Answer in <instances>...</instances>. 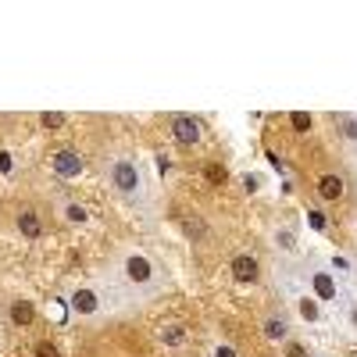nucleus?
Here are the masks:
<instances>
[{
    "mask_svg": "<svg viewBox=\"0 0 357 357\" xmlns=\"http://www.w3.org/2000/svg\"><path fill=\"white\" fill-rule=\"evenodd\" d=\"M114 275H118V286L132 296V304H143V301H151V296L165 293V272H161V264L146 250H139V247H126L122 254H118Z\"/></svg>",
    "mask_w": 357,
    "mask_h": 357,
    "instance_id": "nucleus-1",
    "label": "nucleus"
},
{
    "mask_svg": "<svg viewBox=\"0 0 357 357\" xmlns=\"http://www.w3.org/2000/svg\"><path fill=\"white\" fill-rule=\"evenodd\" d=\"M275 279H279V293L286 296V304L293 307V314L301 318V321H307V325H321L325 321V314H321V304L314 301V293L307 289V279H304V272H301V264H282L279 272H275Z\"/></svg>",
    "mask_w": 357,
    "mask_h": 357,
    "instance_id": "nucleus-2",
    "label": "nucleus"
},
{
    "mask_svg": "<svg viewBox=\"0 0 357 357\" xmlns=\"http://www.w3.org/2000/svg\"><path fill=\"white\" fill-rule=\"evenodd\" d=\"M107 183L129 207H136V211L146 207V183H143V172L132 158H114L107 165Z\"/></svg>",
    "mask_w": 357,
    "mask_h": 357,
    "instance_id": "nucleus-3",
    "label": "nucleus"
},
{
    "mask_svg": "<svg viewBox=\"0 0 357 357\" xmlns=\"http://www.w3.org/2000/svg\"><path fill=\"white\" fill-rule=\"evenodd\" d=\"M301 272H304L307 289L314 293V301H318L321 307H336V311H347V307H350L340 279L329 272V268H321V264H301Z\"/></svg>",
    "mask_w": 357,
    "mask_h": 357,
    "instance_id": "nucleus-4",
    "label": "nucleus"
},
{
    "mask_svg": "<svg viewBox=\"0 0 357 357\" xmlns=\"http://www.w3.org/2000/svg\"><path fill=\"white\" fill-rule=\"evenodd\" d=\"M168 129H172V139H175L178 151H200L204 132H200V122L193 114H172Z\"/></svg>",
    "mask_w": 357,
    "mask_h": 357,
    "instance_id": "nucleus-5",
    "label": "nucleus"
},
{
    "mask_svg": "<svg viewBox=\"0 0 357 357\" xmlns=\"http://www.w3.org/2000/svg\"><path fill=\"white\" fill-rule=\"evenodd\" d=\"M68 307H72V314H79V318H97V314H104V296H100L97 286H79V289H72V296H68Z\"/></svg>",
    "mask_w": 357,
    "mask_h": 357,
    "instance_id": "nucleus-6",
    "label": "nucleus"
},
{
    "mask_svg": "<svg viewBox=\"0 0 357 357\" xmlns=\"http://www.w3.org/2000/svg\"><path fill=\"white\" fill-rule=\"evenodd\" d=\"M229 268H232V279L240 282V286H257L261 282V261L250 250H240V254L232 257Z\"/></svg>",
    "mask_w": 357,
    "mask_h": 357,
    "instance_id": "nucleus-7",
    "label": "nucleus"
},
{
    "mask_svg": "<svg viewBox=\"0 0 357 357\" xmlns=\"http://www.w3.org/2000/svg\"><path fill=\"white\" fill-rule=\"evenodd\" d=\"M289 333H293L289 314H282V311L261 314V336H264L268 343H289Z\"/></svg>",
    "mask_w": 357,
    "mask_h": 357,
    "instance_id": "nucleus-8",
    "label": "nucleus"
},
{
    "mask_svg": "<svg viewBox=\"0 0 357 357\" xmlns=\"http://www.w3.org/2000/svg\"><path fill=\"white\" fill-rule=\"evenodd\" d=\"M50 172L57 178H79L82 175V158L72 151V146H61V151H54V158H50Z\"/></svg>",
    "mask_w": 357,
    "mask_h": 357,
    "instance_id": "nucleus-9",
    "label": "nucleus"
},
{
    "mask_svg": "<svg viewBox=\"0 0 357 357\" xmlns=\"http://www.w3.org/2000/svg\"><path fill=\"white\" fill-rule=\"evenodd\" d=\"M158 343H161L165 350H183V347L190 343L186 325H178V321H168V325H161V329H158Z\"/></svg>",
    "mask_w": 357,
    "mask_h": 357,
    "instance_id": "nucleus-10",
    "label": "nucleus"
},
{
    "mask_svg": "<svg viewBox=\"0 0 357 357\" xmlns=\"http://www.w3.org/2000/svg\"><path fill=\"white\" fill-rule=\"evenodd\" d=\"M318 200H343V178L336 175V172H325V175H318Z\"/></svg>",
    "mask_w": 357,
    "mask_h": 357,
    "instance_id": "nucleus-11",
    "label": "nucleus"
},
{
    "mask_svg": "<svg viewBox=\"0 0 357 357\" xmlns=\"http://www.w3.org/2000/svg\"><path fill=\"white\" fill-rule=\"evenodd\" d=\"M15 229L25 236V240H40V236H43V222H40V215H36V211H29V207H25V211H18Z\"/></svg>",
    "mask_w": 357,
    "mask_h": 357,
    "instance_id": "nucleus-12",
    "label": "nucleus"
},
{
    "mask_svg": "<svg viewBox=\"0 0 357 357\" xmlns=\"http://www.w3.org/2000/svg\"><path fill=\"white\" fill-rule=\"evenodd\" d=\"M36 314H40V311H36L33 301H15V304H11V321H15V325H33Z\"/></svg>",
    "mask_w": 357,
    "mask_h": 357,
    "instance_id": "nucleus-13",
    "label": "nucleus"
},
{
    "mask_svg": "<svg viewBox=\"0 0 357 357\" xmlns=\"http://www.w3.org/2000/svg\"><path fill=\"white\" fill-rule=\"evenodd\" d=\"M61 218L72 222V225H86V222H89V211H86L82 204H75V200H65V204H61Z\"/></svg>",
    "mask_w": 357,
    "mask_h": 357,
    "instance_id": "nucleus-14",
    "label": "nucleus"
},
{
    "mask_svg": "<svg viewBox=\"0 0 357 357\" xmlns=\"http://www.w3.org/2000/svg\"><path fill=\"white\" fill-rule=\"evenodd\" d=\"M183 232L190 236L193 243H200V240H207V222H204V218H197V215H190V218L183 222Z\"/></svg>",
    "mask_w": 357,
    "mask_h": 357,
    "instance_id": "nucleus-15",
    "label": "nucleus"
},
{
    "mask_svg": "<svg viewBox=\"0 0 357 357\" xmlns=\"http://www.w3.org/2000/svg\"><path fill=\"white\" fill-rule=\"evenodd\" d=\"M204 178H207L211 186H225V183H229V172H225V165H218V161H207V165H204Z\"/></svg>",
    "mask_w": 357,
    "mask_h": 357,
    "instance_id": "nucleus-16",
    "label": "nucleus"
},
{
    "mask_svg": "<svg viewBox=\"0 0 357 357\" xmlns=\"http://www.w3.org/2000/svg\"><path fill=\"white\" fill-rule=\"evenodd\" d=\"M289 126H293L296 132H311V126H314V118H311L307 111H293V114H289Z\"/></svg>",
    "mask_w": 357,
    "mask_h": 357,
    "instance_id": "nucleus-17",
    "label": "nucleus"
},
{
    "mask_svg": "<svg viewBox=\"0 0 357 357\" xmlns=\"http://www.w3.org/2000/svg\"><path fill=\"white\" fill-rule=\"evenodd\" d=\"M307 222H311L314 232H329V218H325L321 207H307Z\"/></svg>",
    "mask_w": 357,
    "mask_h": 357,
    "instance_id": "nucleus-18",
    "label": "nucleus"
},
{
    "mask_svg": "<svg viewBox=\"0 0 357 357\" xmlns=\"http://www.w3.org/2000/svg\"><path fill=\"white\" fill-rule=\"evenodd\" d=\"M33 357H61V350H57L54 340H36L33 343Z\"/></svg>",
    "mask_w": 357,
    "mask_h": 357,
    "instance_id": "nucleus-19",
    "label": "nucleus"
},
{
    "mask_svg": "<svg viewBox=\"0 0 357 357\" xmlns=\"http://www.w3.org/2000/svg\"><path fill=\"white\" fill-rule=\"evenodd\" d=\"M65 122H68V118H65L61 111H47V114H40V126H43V129H61Z\"/></svg>",
    "mask_w": 357,
    "mask_h": 357,
    "instance_id": "nucleus-20",
    "label": "nucleus"
},
{
    "mask_svg": "<svg viewBox=\"0 0 357 357\" xmlns=\"http://www.w3.org/2000/svg\"><path fill=\"white\" fill-rule=\"evenodd\" d=\"M211 357H240V354H236V347H232V343L218 340V343H211Z\"/></svg>",
    "mask_w": 357,
    "mask_h": 357,
    "instance_id": "nucleus-21",
    "label": "nucleus"
},
{
    "mask_svg": "<svg viewBox=\"0 0 357 357\" xmlns=\"http://www.w3.org/2000/svg\"><path fill=\"white\" fill-rule=\"evenodd\" d=\"M286 354H289V357H307V347H304L301 340H289V343H286Z\"/></svg>",
    "mask_w": 357,
    "mask_h": 357,
    "instance_id": "nucleus-22",
    "label": "nucleus"
},
{
    "mask_svg": "<svg viewBox=\"0 0 357 357\" xmlns=\"http://www.w3.org/2000/svg\"><path fill=\"white\" fill-rule=\"evenodd\" d=\"M11 168H15L11 154H8V151H0V172H4V175H11Z\"/></svg>",
    "mask_w": 357,
    "mask_h": 357,
    "instance_id": "nucleus-23",
    "label": "nucleus"
},
{
    "mask_svg": "<svg viewBox=\"0 0 357 357\" xmlns=\"http://www.w3.org/2000/svg\"><path fill=\"white\" fill-rule=\"evenodd\" d=\"M264 357H279V354H264Z\"/></svg>",
    "mask_w": 357,
    "mask_h": 357,
    "instance_id": "nucleus-24",
    "label": "nucleus"
},
{
    "mask_svg": "<svg viewBox=\"0 0 357 357\" xmlns=\"http://www.w3.org/2000/svg\"><path fill=\"white\" fill-rule=\"evenodd\" d=\"M354 304H357V296H354Z\"/></svg>",
    "mask_w": 357,
    "mask_h": 357,
    "instance_id": "nucleus-25",
    "label": "nucleus"
}]
</instances>
